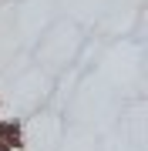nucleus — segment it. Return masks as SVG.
<instances>
[{"instance_id":"f257e3e1","label":"nucleus","mask_w":148,"mask_h":151,"mask_svg":"<svg viewBox=\"0 0 148 151\" xmlns=\"http://www.w3.org/2000/svg\"><path fill=\"white\" fill-rule=\"evenodd\" d=\"M0 145H7L10 151L24 148V121L20 118H0Z\"/></svg>"},{"instance_id":"f03ea898","label":"nucleus","mask_w":148,"mask_h":151,"mask_svg":"<svg viewBox=\"0 0 148 151\" xmlns=\"http://www.w3.org/2000/svg\"><path fill=\"white\" fill-rule=\"evenodd\" d=\"M0 151H10V148H7V145H0Z\"/></svg>"}]
</instances>
